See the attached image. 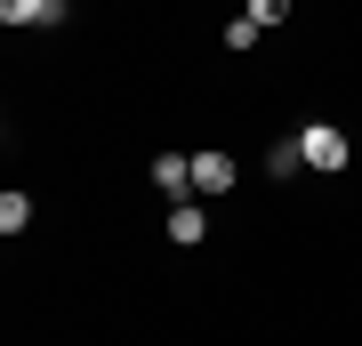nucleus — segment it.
Segmentation results:
<instances>
[{
  "label": "nucleus",
  "mask_w": 362,
  "mask_h": 346,
  "mask_svg": "<svg viewBox=\"0 0 362 346\" xmlns=\"http://www.w3.org/2000/svg\"><path fill=\"white\" fill-rule=\"evenodd\" d=\"M202 233H209V209H202V202H177V209H169V242H185V250H194Z\"/></svg>",
  "instance_id": "39448f33"
},
{
  "label": "nucleus",
  "mask_w": 362,
  "mask_h": 346,
  "mask_svg": "<svg viewBox=\"0 0 362 346\" xmlns=\"http://www.w3.org/2000/svg\"><path fill=\"white\" fill-rule=\"evenodd\" d=\"M145 178H153V193L185 202V193H194V154H153V169H145Z\"/></svg>",
  "instance_id": "f03ea898"
},
{
  "label": "nucleus",
  "mask_w": 362,
  "mask_h": 346,
  "mask_svg": "<svg viewBox=\"0 0 362 346\" xmlns=\"http://www.w3.org/2000/svg\"><path fill=\"white\" fill-rule=\"evenodd\" d=\"M33 226V202H25V193H0V233H8V242H16V233H25Z\"/></svg>",
  "instance_id": "423d86ee"
},
{
  "label": "nucleus",
  "mask_w": 362,
  "mask_h": 346,
  "mask_svg": "<svg viewBox=\"0 0 362 346\" xmlns=\"http://www.w3.org/2000/svg\"><path fill=\"white\" fill-rule=\"evenodd\" d=\"M242 16H250V25H258V33H274V25H282V16H290V0H250Z\"/></svg>",
  "instance_id": "6e6552de"
},
{
  "label": "nucleus",
  "mask_w": 362,
  "mask_h": 346,
  "mask_svg": "<svg viewBox=\"0 0 362 346\" xmlns=\"http://www.w3.org/2000/svg\"><path fill=\"white\" fill-rule=\"evenodd\" d=\"M233 178H242V169H233V154H194V193H202V202L233 193Z\"/></svg>",
  "instance_id": "7ed1b4c3"
},
{
  "label": "nucleus",
  "mask_w": 362,
  "mask_h": 346,
  "mask_svg": "<svg viewBox=\"0 0 362 346\" xmlns=\"http://www.w3.org/2000/svg\"><path fill=\"white\" fill-rule=\"evenodd\" d=\"M266 169H274V178H298V169H306V145H298V137H290V145H274Z\"/></svg>",
  "instance_id": "0eeeda50"
},
{
  "label": "nucleus",
  "mask_w": 362,
  "mask_h": 346,
  "mask_svg": "<svg viewBox=\"0 0 362 346\" xmlns=\"http://www.w3.org/2000/svg\"><path fill=\"white\" fill-rule=\"evenodd\" d=\"M298 145H306V169H322V178H338V169L354 161V145L338 137L330 121H314V129H298Z\"/></svg>",
  "instance_id": "f257e3e1"
},
{
  "label": "nucleus",
  "mask_w": 362,
  "mask_h": 346,
  "mask_svg": "<svg viewBox=\"0 0 362 346\" xmlns=\"http://www.w3.org/2000/svg\"><path fill=\"white\" fill-rule=\"evenodd\" d=\"M73 0H0V25H65Z\"/></svg>",
  "instance_id": "20e7f679"
}]
</instances>
